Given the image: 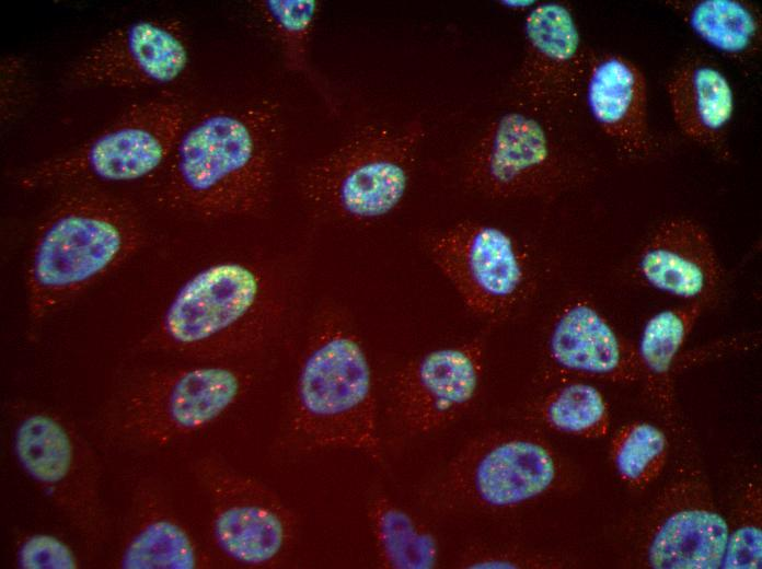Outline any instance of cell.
I'll list each match as a JSON object with an SVG mask.
<instances>
[{
    "label": "cell",
    "mask_w": 762,
    "mask_h": 569,
    "mask_svg": "<svg viewBox=\"0 0 762 569\" xmlns=\"http://www.w3.org/2000/svg\"><path fill=\"white\" fill-rule=\"evenodd\" d=\"M289 305L288 281L276 267L219 260L181 283L142 347L190 361H242L276 336Z\"/></svg>",
    "instance_id": "6da1fadb"
},
{
    "label": "cell",
    "mask_w": 762,
    "mask_h": 569,
    "mask_svg": "<svg viewBox=\"0 0 762 569\" xmlns=\"http://www.w3.org/2000/svg\"><path fill=\"white\" fill-rule=\"evenodd\" d=\"M278 129L269 104L212 111L184 126L168 161L169 202L208 220L264 211L273 191Z\"/></svg>",
    "instance_id": "7a4b0ae2"
},
{
    "label": "cell",
    "mask_w": 762,
    "mask_h": 569,
    "mask_svg": "<svg viewBox=\"0 0 762 569\" xmlns=\"http://www.w3.org/2000/svg\"><path fill=\"white\" fill-rule=\"evenodd\" d=\"M143 241L142 222L127 201L93 184L64 193L41 222L27 258L32 321L44 320L113 272Z\"/></svg>",
    "instance_id": "3957f363"
},
{
    "label": "cell",
    "mask_w": 762,
    "mask_h": 569,
    "mask_svg": "<svg viewBox=\"0 0 762 569\" xmlns=\"http://www.w3.org/2000/svg\"><path fill=\"white\" fill-rule=\"evenodd\" d=\"M289 423L296 440L308 449H344L381 458L370 362L339 309L325 307L313 322Z\"/></svg>",
    "instance_id": "277c9868"
},
{
    "label": "cell",
    "mask_w": 762,
    "mask_h": 569,
    "mask_svg": "<svg viewBox=\"0 0 762 569\" xmlns=\"http://www.w3.org/2000/svg\"><path fill=\"white\" fill-rule=\"evenodd\" d=\"M252 383L253 373L241 361H193L136 372L108 407L106 434L129 448L169 446L228 414Z\"/></svg>",
    "instance_id": "5b68a950"
},
{
    "label": "cell",
    "mask_w": 762,
    "mask_h": 569,
    "mask_svg": "<svg viewBox=\"0 0 762 569\" xmlns=\"http://www.w3.org/2000/svg\"><path fill=\"white\" fill-rule=\"evenodd\" d=\"M423 137L419 120L365 126L305 167L299 191L314 211L334 220L382 219L408 190Z\"/></svg>",
    "instance_id": "8992f818"
},
{
    "label": "cell",
    "mask_w": 762,
    "mask_h": 569,
    "mask_svg": "<svg viewBox=\"0 0 762 569\" xmlns=\"http://www.w3.org/2000/svg\"><path fill=\"white\" fill-rule=\"evenodd\" d=\"M553 115L519 103L498 115L464 159V185L492 200L552 197L580 186L590 162Z\"/></svg>",
    "instance_id": "52a82bcc"
},
{
    "label": "cell",
    "mask_w": 762,
    "mask_h": 569,
    "mask_svg": "<svg viewBox=\"0 0 762 569\" xmlns=\"http://www.w3.org/2000/svg\"><path fill=\"white\" fill-rule=\"evenodd\" d=\"M10 445L26 478L68 521L89 548L107 538L101 468L89 441L64 415L33 404L8 411Z\"/></svg>",
    "instance_id": "ba28073f"
},
{
    "label": "cell",
    "mask_w": 762,
    "mask_h": 569,
    "mask_svg": "<svg viewBox=\"0 0 762 569\" xmlns=\"http://www.w3.org/2000/svg\"><path fill=\"white\" fill-rule=\"evenodd\" d=\"M184 126L185 111L176 102L132 105L79 147L26 171L21 182L31 188L145 178L168 163Z\"/></svg>",
    "instance_id": "9c48e42d"
},
{
    "label": "cell",
    "mask_w": 762,
    "mask_h": 569,
    "mask_svg": "<svg viewBox=\"0 0 762 569\" xmlns=\"http://www.w3.org/2000/svg\"><path fill=\"white\" fill-rule=\"evenodd\" d=\"M431 262L476 316L500 321L524 300L530 287L526 254L506 230L463 220L426 239Z\"/></svg>",
    "instance_id": "30bf717a"
},
{
    "label": "cell",
    "mask_w": 762,
    "mask_h": 569,
    "mask_svg": "<svg viewBox=\"0 0 762 569\" xmlns=\"http://www.w3.org/2000/svg\"><path fill=\"white\" fill-rule=\"evenodd\" d=\"M199 478L210 501L213 546L232 564L272 566L291 548L292 510L267 485L216 461L200 463Z\"/></svg>",
    "instance_id": "8fae6325"
},
{
    "label": "cell",
    "mask_w": 762,
    "mask_h": 569,
    "mask_svg": "<svg viewBox=\"0 0 762 569\" xmlns=\"http://www.w3.org/2000/svg\"><path fill=\"white\" fill-rule=\"evenodd\" d=\"M558 475V458L545 440L524 431H501L470 442L453 460L449 483L471 503L501 511L544 496Z\"/></svg>",
    "instance_id": "7c38bea8"
},
{
    "label": "cell",
    "mask_w": 762,
    "mask_h": 569,
    "mask_svg": "<svg viewBox=\"0 0 762 569\" xmlns=\"http://www.w3.org/2000/svg\"><path fill=\"white\" fill-rule=\"evenodd\" d=\"M728 532L704 475L686 471L665 486L646 518L642 561L654 569L720 568Z\"/></svg>",
    "instance_id": "4fadbf2b"
},
{
    "label": "cell",
    "mask_w": 762,
    "mask_h": 569,
    "mask_svg": "<svg viewBox=\"0 0 762 569\" xmlns=\"http://www.w3.org/2000/svg\"><path fill=\"white\" fill-rule=\"evenodd\" d=\"M485 346L475 338L418 356L396 371L390 406L409 433L439 430L465 411L483 378Z\"/></svg>",
    "instance_id": "5bb4252c"
},
{
    "label": "cell",
    "mask_w": 762,
    "mask_h": 569,
    "mask_svg": "<svg viewBox=\"0 0 762 569\" xmlns=\"http://www.w3.org/2000/svg\"><path fill=\"white\" fill-rule=\"evenodd\" d=\"M188 62L177 22L142 19L103 36L74 61L68 79L80 86L154 88L176 81Z\"/></svg>",
    "instance_id": "9a60e30c"
},
{
    "label": "cell",
    "mask_w": 762,
    "mask_h": 569,
    "mask_svg": "<svg viewBox=\"0 0 762 569\" xmlns=\"http://www.w3.org/2000/svg\"><path fill=\"white\" fill-rule=\"evenodd\" d=\"M523 39L513 79L518 103L556 114L582 90L590 57L570 7L538 2L526 15Z\"/></svg>",
    "instance_id": "2e32d148"
},
{
    "label": "cell",
    "mask_w": 762,
    "mask_h": 569,
    "mask_svg": "<svg viewBox=\"0 0 762 569\" xmlns=\"http://www.w3.org/2000/svg\"><path fill=\"white\" fill-rule=\"evenodd\" d=\"M634 268L651 289L706 305L716 298L724 276L708 232L686 217L661 221L639 248Z\"/></svg>",
    "instance_id": "e0dca14e"
},
{
    "label": "cell",
    "mask_w": 762,
    "mask_h": 569,
    "mask_svg": "<svg viewBox=\"0 0 762 569\" xmlns=\"http://www.w3.org/2000/svg\"><path fill=\"white\" fill-rule=\"evenodd\" d=\"M547 355L566 373L624 384L639 380L635 347L587 299H575L559 310Z\"/></svg>",
    "instance_id": "ac0fdd59"
},
{
    "label": "cell",
    "mask_w": 762,
    "mask_h": 569,
    "mask_svg": "<svg viewBox=\"0 0 762 569\" xmlns=\"http://www.w3.org/2000/svg\"><path fill=\"white\" fill-rule=\"evenodd\" d=\"M582 89L589 114L601 131L624 154L647 155L648 96L642 69L620 54H590Z\"/></svg>",
    "instance_id": "d6986e66"
},
{
    "label": "cell",
    "mask_w": 762,
    "mask_h": 569,
    "mask_svg": "<svg viewBox=\"0 0 762 569\" xmlns=\"http://www.w3.org/2000/svg\"><path fill=\"white\" fill-rule=\"evenodd\" d=\"M114 564L124 569H197L210 567L212 561L158 489L141 484L134 493Z\"/></svg>",
    "instance_id": "ffe728a7"
},
{
    "label": "cell",
    "mask_w": 762,
    "mask_h": 569,
    "mask_svg": "<svg viewBox=\"0 0 762 569\" xmlns=\"http://www.w3.org/2000/svg\"><path fill=\"white\" fill-rule=\"evenodd\" d=\"M666 92L679 130L698 146L726 158L735 98L724 72L706 58H685L671 71Z\"/></svg>",
    "instance_id": "44dd1931"
},
{
    "label": "cell",
    "mask_w": 762,
    "mask_h": 569,
    "mask_svg": "<svg viewBox=\"0 0 762 569\" xmlns=\"http://www.w3.org/2000/svg\"><path fill=\"white\" fill-rule=\"evenodd\" d=\"M707 305L684 302L661 310L645 323L636 349L639 380L646 394L663 417L674 413V374L681 350Z\"/></svg>",
    "instance_id": "7402d4cb"
},
{
    "label": "cell",
    "mask_w": 762,
    "mask_h": 569,
    "mask_svg": "<svg viewBox=\"0 0 762 569\" xmlns=\"http://www.w3.org/2000/svg\"><path fill=\"white\" fill-rule=\"evenodd\" d=\"M670 9L704 44L744 63L762 48V13L747 0H667Z\"/></svg>",
    "instance_id": "603a6c76"
},
{
    "label": "cell",
    "mask_w": 762,
    "mask_h": 569,
    "mask_svg": "<svg viewBox=\"0 0 762 569\" xmlns=\"http://www.w3.org/2000/svg\"><path fill=\"white\" fill-rule=\"evenodd\" d=\"M368 520L379 562L390 569H431L438 565L435 535L403 507L385 496L373 498Z\"/></svg>",
    "instance_id": "cb8c5ba5"
},
{
    "label": "cell",
    "mask_w": 762,
    "mask_h": 569,
    "mask_svg": "<svg viewBox=\"0 0 762 569\" xmlns=\"http://www.w3.org/2000/svg\"><path fill=\"white\" fill-rule=\"evenodd\" d=\"M540 415L552 430L586 439H599L610 430V411L602 393L585 382H569L542 399Z\"/></svg>",
    "instance_id": "d4e9b609"
},
{
    "label": "cell",
    "mask_w": 762,
    "mask_h": 569,
    "mask_svg": "<svg viewBox=\"0 0 762 569\" xmlns=\"http://www.w3.org/2000/svg\"><path fill=\"white\" fill-rule=\"evenodd\" d=\"M669 443L665 432L647 421L623 425L613 436L610 455L619 478L633 489L656 481L667 463Z\"/></svg>",
    "instance_id": "484cf974"
},
{
    "label": "cell",
    "mask_w": 762,
    "mask_h": 569,
    "mask_svg": "<svg viewBox=\"0 0 762 569\" xmlns=\"http://www.w3.org/2000/svg\"><path fill=\"white\" fill-rule=\"evenodd\" d=\"M254 3L278 39L287 68L309 72V46L321 7L320 1L259 0Z\"/></svg>",
    "instance_id": "4316f807"
},
{
    "label": "cell",
    "mask_w": 762,
    "mask_h": 569,
    "mask_svg": "<svg viewBox=\"0 0 762 569\" xmlns=\"http://www.w3.org/2000/svg\"><path fill=\"white\" fill-rule=\"evenodd\" d=\"M762 565V490L760 481L747 484L729 526L720 568L758 569Z\"/></svg>",
    "instance_id": "83f0119b"
},
{
    "label": "cell",
    "mask_w": 762,
    "mask_h": 569,
    "mask_svg": "<svg viewBox=\"0 0 762 569\" xmlns=\"http://www.w3.org/2000/svg\"><path fill=\"white\" fill-rule=\"evenodd\" d=\"M15 564L23 569H76L82 562L64 538L47 532H32L19 539Z\"/></svg>",
    "instance_id": "f1b7e54d"
},
{
    "label": "cell",
    "mask_w": 762,
    "mask_h": 569,
    "mask_svg": "<svg viewBox=\"0 0 762 569\" xmlns=\"http://www.w3.org/2000/svg\"><path fill=\"white\" fill-rule=\"evenodd\" d=\"M540 565H546V562L527 558L526 556L493 551L476 555L464 562L465 568L472 569H512L538 567Z\"/></svg>",
    "instance_id": "f546056e"
},
{
    "label": "cell",
    "mask_w": 762,
    "mask_h": 569,
    "mask_svg": "<svg viewBox=\"0 0 762 569\" xmlns=\"http://www.w3.org/2000/svg\"><path fill=\"white\" fill-rule=\"evenodd\" d=\"M499 3L504 8L511 10V11H526L527 10L529 12L531 9H533L538 4V1H533V0H531V1L530 0H522V1L521 0H505V1H499Z\"/></svg>",
    "instance_id": "4dcf8cb0"
}]
</instances>
